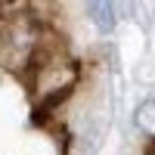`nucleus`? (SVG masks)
Wrapping results in <instances>:
<instances>
[{
    "label": "nucleus",
    "instance_id": "f257e3e1",
    "mask_svg": "<svg viewBox=\"0 0 155 155\" xmlns=\"http://www.w3.org/2000/svg\"><path fill=\"white\" fill-rule=\"evenodd\" d=\"M84 3H87L90 22H93L102 34H109L115 28V3H112V0H84Z\"/></svg>",
    "mask_w": 155,
    "mask_h": 155
},
{
    "label": "nucleus",
    "instance_id": "f03ea898",
    "mask_svg": "<svg viewBox=\"0 0 155 155\" xmlns=\"http://www.w3.org/2000/svg\"><path fill=\"white\" fill-rule=\"evenodd\" d=\"M134 121H137V127H140L146 137H155V99L140 102L137 112H134Z\"/></svg>",
    "mask_w": 155,
    "mask_h": 155
}]
</instances>
